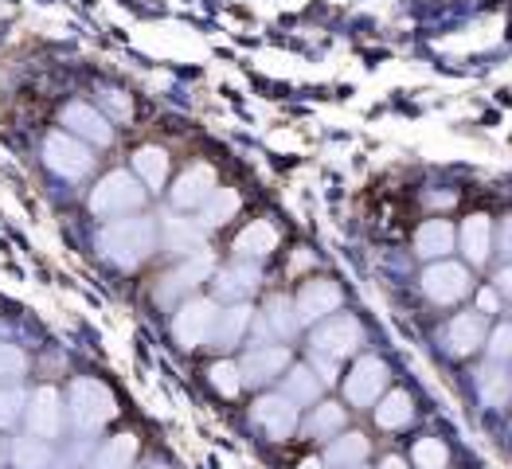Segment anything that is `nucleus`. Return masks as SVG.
I'll return each instance as SVG.
<instances>
[{"label": "nucleus", "instance_id": "obj_1", "mask_svg": "<svg viewBox=\"0 0 512 469\" xmlns=\"http://www.w3.org/2000/svg\"><path fill=\"white\" fill-rule=\"evenodd\" d=\"M98 251L106 262H114L118 270H133L157 251V223L145 215H129L114 219L110 227H102L98 235Z\"/></svg>", "mask_w": 512, "mask_h": 469}, {"label": "nucleus", "instance_id": "obj_2", "mask_svg": "<svg viewBox=\"0 0 512 469\" xmlns=\"http://www.w3.org/2000/svg\"><path fill=\"white\" fill-rule=\"evenodd\" d=\"M67 415L79 430H102L118 415V399L98 380H75L67 391Z\"/></svg>", "mask_w": 512, "mask_h": 469}, {"label": "nucleus", "instance_id": "obj_3", "mask_svg": "<svg viewBox=\"0 0 512 469\" xmlns=\"http://www.w3.org/2000/svg\"><path fill=\"white\" fill-rule=\"evenodd\" d=\"M145 204V188L137 176L129 172H110L98 180V188L90 192V212L102 215V219H122V215L137 212Z\"/></svg>", "mask_w": 512, "mask_h": 469}, {"label": "nucleus", "instance_id": "obj_4", "mask_svg": "<svg viewBox=\"0 0 512 469\" xmlns=\"http://www.w3.org/2000/svg\"><path fill=\"white\" fill-rule=\"evenodd\" d=\"M360 344H364V329H360V321H356L352 313H333V317H325V321L317 325V333H313V352H317V356H329V360L352 356Z\"/></svg>", "mask_w": 512, "mask_h": 469}, {"label": "nucleus", "instance_id": "obj_5", "mask_svg": "<svg viewBox=\"0 0 512 469\" xmlns=\"http://www.w3.org/2000/svg\"><path fill=\"white\" fill-rule=\"evenodd\" d=\"M43 161H47V169L55 172V176H63V180H83L90 165H94L90 149L79 137H71V133H51L43 141Z\"/></svg>", "mask_w": 512, "mask_h": 469}, {"label": "nucleus", "instance_id": "obj_6", "mask_svg": "<svg viewBox=\"0 0 512 469\" xmlns=\"http://www.w3.org/2000/svg\"><path fill=\"white\" fill-rule=\"evenodd\" d=\"M473 278L466 266L458 262H430L423 270V294H427L434 305H454V301L470 298Z\"/></svg>", "mask_w": 512, "mask_h": 469}, {"label": "nucleus", "instance_id": "obj_7", "mask_svg": "<svg viewBox=\"0 0 512 469\" xmlns=\"http://www.w3.org/2000/svg\"><path fill=\"white\" fill-rule=\"evenodd\" d=\"M215 301L208 298H192L184 301L172 317V337L184 344V348H204L208 337H212V325H215Z\"/></svg>", "mask_w": 512, "mask_h": 469}, {"label": "nucleus", "instance_id": "obj_8", "mask_svg": "<svg viewBox=\"0 0 512 469\" xmlns=\"http://www.w3.org/2000/svg\"><path fill=\"white\" fill-rule=\"evenodd\" d=\"M387 391V364L380 356H360L356 368L344 380V395L352 407H372L380 403V395Z\"/></svg>", "mask_w": 512, "mask_h": 469}, {"label": "nucleus", "instance_id": "obj_9", "mask_svg": "<svg viewBox=\"0 0 512 469\" xmlns=\"http://www.w3.org/2000/svg\"><path fill=\"white\" fill-rule=\"evenodd\" d=\"M341 309V286L329 278H313L301 286V294L294 298V317L298 325H317L325 317H333Z\"/></svg>", "mask_w": 512, "mask_h": 469}, {"label": "nucleus", "instance_id": "obj_10", "mask_svg": "<svg viewBox=\"0 0 512 469\" xmlns=\"http://www.w3.org/2000/svg\"><path fill=\"white\" fill-rule=\"evenodd\" d=\"M290 364V352L282 344H262V348H251L243 360H239V380L251 387L270 384L274 376H282Z\"/></svg>", "mask_w": 512, "mask_h": 469}, {"label": "nucleus", "instance_id": "obj_11", "mask_svg": "<svg viewBox=\"0 0 512 469\" xmlns=\"http://www.w3.org/2000/svg\"><path fill=\"white\" fill-rule=\"evenodd\" d=\"M24 419H28V434L32 438H55L59 427H63V399H59V391L55 387H40L32 399H28V407H24Z\"/></svg>", "mask_w": 512, "mask_h": 469}, {"label": "nucleus", "instance_id": "obj_12", "mask_svg": "<svg viewBox=\"0 0 512 469\" xmlns=\"http://www.w3.org/2000/svg\"><path fill=\"white\" fill-rule=\"evenodd\" d=\"M258 427L266 430L274 442H286L294 430H298V407L286 399V395H262L251 411Z\"/></svg>", "mask_w": 512, "mask_h": 469}, {"label": "nucleus", "instance_id": "obj_13", "mask_svg": "<svg viewBox=\"0 0 512 469\" xmlns=\"http://www.w3.org/2000/svg\"><path fill=\"white\" fill-rule=\"evenodd\" d=\"M212 192H215V169L212 165H192V169L180 172L176 184H172V208L192 212V208H200Z\"/></svg>", "mask_w": 512, "mask_h": 469}, {"label": "nucleus", "instance_id": "obj_14", "mask_svg": "<svg viewBox=\"0 0 512 469\" xmlns=\"http://www.w3.org/2000/svg\"><path fill=\"white\" fill-rule=\"evenodd\" d=\"M63 126H67L71 137L90 141V145H110V141H114V126H110L94 106H86V102L63 106Z\"/></svg>", "mask_w": 512, "mask_h": 469}, {"label": "nucleus", "instance_id": "obj_15", "mask_svg": "<svg viewBox=\"0 0 512 469\" xmlns=\"http://www.w3.org/2000/svg\"><path fill=\"white\" fill-rule=\"evenodd\" d=\"M212 255L208 251H200V255H192L188 262H180L172 274H165V282H161V290H157V298L161 301H172L180 298V294H188V290H196L200 282H208V274H212Z\"/></svg>", "mask_w": 512, "mask_h": 469}, {"label": "nucleus", "instance_id": "obj_16", "mask_svg": "<svg viewBox=\"0 0 512 469\" xmlns=\"http://www.w3.org/2000/svg\"><path fill=\"white\" fill-rule=\"evenodd\" d=\"M298 333V317H294V301L290 298H270L262 317H258V337L262 341H290Z\"/></svg>", "mask_w": 512, "mask_h": 469}, {"label": "nucleus", "instance_id": "obj_17", "mask_svg": "<svg viewBox=\"0 0 512 469\" xmlns=\"http://www.w3.org/2000/svg\"><path fill=\"white\" fill-rule=\"evenodd\" d=\"M485 344V317L481 313H458L450 325H446V348L454 356H470Z\"/></svg>", "mask_w": 512, "mask_h": 469}, {"label": "nucleus", "instance_id": "obj_18", "mask_svg": "<svg viewBox=\"0 0 512 469\" xmlns=\"http://www.w3.org/2000/svg\"><path fill=\"white\" fill-rule=\"evenodd\" d=\"M251 329V305H231V309H223V313H215V325H212V337L208 344L212 348H235V344L243 341V333Z\"/></svg>", "mask_w": 512, "mask_h": 469}, {"label": "nucleus", "instance_id": "obj_19", "mask_svg": "<svg viewBox=\"0 0 512 469\" xmlns=\"http://www.w3.org/2000/svg\"><path fill=\"white\" fill-rule=\"evenodd\" d=\"M458 243L470 258V266H485L489 255H493V223H489V215H470L462 223V231H458Z\"/></svg>", "mask_w": 512, "mask_h": 469}, {"label": "nucleus", "instance_id": "obj_20", "mask_svg": "<svg viewBox=\"0 0 512 469\" xmlns=\"http://www.w3.org/2000/svg\"><path fill=\"white\" fill-rule=\"evenodd\" d=\"M477 395H481L485 407H509V399H512V368L509 364L489 360V364L477 372Z\"/></svg>", "mask_w": 512, "mask_h": 469}, {"label": "nucleus", "instance_id": "obj_21", "mask_svg": "<svg viewBox=\"0 0 512 469\" xmlns=\"http://www.w3.org/2000/svg\"><path fill=\"white\" fill-rule=\"evenodd\" d=\"M274 247H278V231H274V223H266V219H255V223L235 239V255L243 258V262H258V258L274 255Z\"/></svg>", "mask_w": 512, "mask_h": 469}, {"label": "nucleus", "instance_id": "obj_22", "mask_svg": "<svg viewBox=\"0 0 512 469\" xmlns=\"http://www.w3.org/2000/svg\"><path fill=\"white\" fill-rule=\"evenodd\" d=\"M454 227L446 223V219H427L419 231H415V251H419V258H442L454 251Z\"/></svg>", "mask_w": 512, "mask_h": 469}, {"label": "nucleus", "instance_id": "obj_23", "mask_svg": "<svg viewBox=\"0 0 512 469\" xmlns=\"http://www.w3.org/2000/svg\"><path fill=\"white\" fill-rule=\"evenodd\" d=\"M258 286V266L255 262H235L215 278V294L227 301H243L247 294H255Z\"/></svg>", "mask_w": 512, "mask_h": 469}, {"label": "nucleus", "instance_id": "obj_24", "mask_svg": "<svg viewBox=\"0 0 512 469\" xmlns=\"http://www.w3.org/2000/svg\"><path fill=\"white\" fill-rule=\"evenodd\" d=\"M368 458V438L364 434H341L333 438V446L325 450L321 466L325 469H360Z\"/></svg>", "mask_w": 512, "mask_h": 469}, {"label": "nucleus", "instance_id": "obj_25", "mask_svg": "<svg viewBox=\"0 0 512 469\" xmlns=\"http://www.w3.org/2000/svg\"><path fill=\"white\" fill-rule=\"evenodd\" d=\"M415 419V399L407 391H384L380 395V407H376V423L384 430H403L407 423Z\"/></svg>", "mask_w": 512, "mask_h": 469}, {"label": "nucleus", "instance_id": "obj_26", "mask_svg": "<svg viewBox=\"0 0 512 469\" xmlns=\"http://www.w3.org/2000/svg\"><path fill=\"white\" fill-rule=\"evenodd\" d=\"M133 458H137V438L133 434H118L106 446H98V454L90 458L86 469H129Z\"/></svg>", "mask_w": 512, "mask_h": 469}, {"label": "nucleus", "instance_id": "obj_27", "mask_svg": "<svg viewBox=\"0 0 512 469\" xmlns=\"http://www.w3.org/2000/svg\"><path fill=\"white\" fill-rule=\"evenodd\" d=\"M133 172H137V180H141V184L161 188V184H165V176H169V153H165V149H157V145L137 149V153H133Z\"/></svg>", "mask_w": 512, "mask_h": 469}, {"label": "nucleus", "instance_id": "obj_28", "mask_svg": "<svg viewBox=\"0 0 512 469\" xmlns=\"http://www.w3.org/2000/svg\"><path fill=\"white\" fill-rule=\"evenodd\" d=\"M239 212V192L235 188H215L212 196L200 204V227H223Z\"/></svg>", "mask_w": 512, "mask_h": 469}, {"label": "nucleus", "instance_id": "obj_29", "mask_svg": "<svg viewBox=\"0 0 512 469\" xmlns=\"http://www.w3.org/2000/svg\"><path fill=\"white\" fill-rule=\"evenodd\" d=\"M165 247L176 255H200L204 247V227L188 223V219H169L165 223Z\"/></svg>", "mask_w": 512, "mask_h": 469}, {"label": "nucleus", "instance_id": "obj_30", "mask_svg": "<svg viewBox=\"0 0 512 469\" xmlns=\"http://www.w3.org/2000/svg\"><path fill=\"white\" fill-rule=\"evenodd\" d=\"M321 380L313 376V368H294L290 376H286V387H282V395L294 403V407H309V403H317L321 399Z\"/></svg>", "mask_w": 512, "mask_h": 469}, {"label": "nucleus", "instance_id": "obj_31", "mask_svg": "<svg viewBox=\"0 0 512 469\" xmlns=\"http://www.w3.org/2000/svg\"><path fill=\"white\" fill-rule=\"evenodd\" d=\"M341 427H344V407H337V403H317L313 415L305 419V434L309 438H333Z\"/></svg>", "mask_w": 512, "mask_h": 469}, {"label": "nucleus", "instance_id": "obj_32", "mask_svg": "<svg viewBox=\"0 0 512 469\" xmlns=\"http://www.w3.org/2000/svg\"><path fill=\"white\" fill-rule=\"evenodd\" d=\"M12 462L16 469H47L51 466V446L43 442V438H16V446H12Z\"/></svg>", "mask_w": 512, "mask_h": 469}, {"label": "nucleus", "instance_id": "obj_33", "mask_svg": "<svg viewBox=\"0 0 512 469\" xmlns=\"http://www.w3.org/2000/svg\"><path fill=\"white\" fill-rule=\"evenodd\" d=\"M411 458H415V466L419 469H446L450 450H446V442H442V438H419V442H415V450H411Z\"/></svg>", "mask_w": 512, "mask_h": 469}, {"label": "nucleus", "instance_id": "obj_34", "mask_svg": "<svg viewBox=\"0 0 512 469\" xmlns=\"http://www.w3.org/2000/svg\"><path fill=\"white\" fill-rule=\"evenodd\" d=\"M24 407H28V395L20 391V387H0V430H8L20 415H24Z\"/></svg>", "mask_w": 512, "mask_h": 469}, {"label": "nucleus", "instance_id": "obj_35", "mask_svg": "<svg viewBox=\"0 0 512 469\" xmlns=\"http://www.w3.org/2000/svg\"><path fill=\"white\" fill-rule=\"evenodd\" d=\"M24 368H28L24 352H20L16 344L0 341V384H16V380L24 376Z\"/></svg>", "mask_w": 512, "mask_h": 469}, {"label": "nucleus", "instance_id": "obj_36", "mask_svg": "<svg viewBox=\"0 0 512 469\" xmlns=\"http://www.w3.org/2000/svg\"><path fill=\"white\" fill-rule=\"evenodd\" d=\"M212 387L219 391V395H239L243 391V380H239V364H231V360H219V364H212Z\"/></svg>", "mask_w": 512, "mask_h": 469}, {"label": "nucleus", "instance_id": "obj_37", "mask_svg": "<svg viewBox=\"0 0 512 469\" xmlns=\"http://www.w3.org/2000/svg\"><path fill=\"white\" fill-rule=\"evenodd\" d=\"M489 360H497V364L512 360V325H497L489 333Z\"/></svg>", "mask_w": 512, "mask_h": 469}, {"label": "nucleus", "instance_id": "obj_38", "mask_svg": "<svg viewBox=\"0 0 512 469\" xmlns=\"http://www.w3.org/2000/svg\"><path fill=\"white\" fill-rule=\"evenodd\" d=\"M102 106H106L118 122H126L129 114H133V106H129V98L122 94V90H102Z\"/></svg>", "mask_w": 512, "mask_h": 469}, {"label": "nucleus", "instance_id": "obj_39", "mask_svg": "<svg viewBox=\"0 0 512 469\" xmlns=\"http://www.w3.org/2000/svg\"><path fill=\"white\" fill-rule=\"evenodd\" d=\"M313 376H317L321 384H333V380L341 376V360H329V356H317V352H313Z\"/></svg>", "mask_w": 512, "mask_h": 469}, {"label": "nucleus", "instance_id": "obj_40", "mask_svg": "<svg viewBox=\"0 0 512 469\" xmlns=\"http://www.w3.org/2000/svg\"><path fill=\"white\" fill-rule=\"evenodd\" d=\"M497 309H501V298H497V290H489V286H485V290L477 294V313H481V317H485V313L493 317Z\"/></svg>", "mask_w": 512, "mask_h": 469}, {"label": "nucleus", "instance_id": "obj_41", "mask_svg": "<svg viewBox=\"0 0 512 469\" xmlns=\"http://www.w3.org/2000/svg\"><path fill=\"white\" fill-rule=\"evenodd\" d=\"M497 247H501V255L512 262V215L501 223V235H497Z\"/></svg>", "mask_w": 512, "mask_h": 469}, {"label": "nucleus", "instance_id": "obj_42", "mask_svg": "<svg viewBox=\"0 0 512 469\" xmlns=\"http://www.w3.org/2000/svg\"><path fill=\"white\" fill-rule=\"evenodd\" d=\"M497 298H512V262L497 274Z\"/></svg>", "mask_w": 512, "mask_h": 469}, {"label": "nucleus", "instance_id": "obj_43", "mask_svg": "<svg viewBox=\"0 0 512 469\" xmlns=\"http://www.w3.org/2000/svg\"><path fill=\"white\" fill-rule=\"evenodd\" d=\"M427 204H434V208H446V204H454V192H434V196H427Z\"/></svg>", "mask_w": 512, "mask_h": 469}, {"label": "nucleus", "instance_id": "obj_44", "mask_svg": "<svg viewBox=\"0 0 512 469\" xmlns=\"http://www.w3.org/2000/svg\"><path fill=\"white\" fill-rule=\"evenodd\" d=\"M380 469H407V462H403V458H387Z\"/></svg>", "mask_w": 512, "mask_h": 469}, {"label": "nucleus", "instance_id": "obj_45", "mask_svg": "<svg viewBox=\"0 0 512 469\" xmlns=\"http://www.w3.org/2000/svg\"><path fill=\"white\" fill-rule=\"evenodd\" d=\"M298 469H325V466H321V462H317V458H305V462H301Z\"/></svg>", "mask_w": 512, "mask_h": 469}, {"label": "nucleus", "instance_id": "obj_46", "mask_svg": "<svg viewBox=\"0 0 512 469\" xmlns=\"http://www.w3.org/2000/svg\"><path fill=\"white\" fill-rule=\"evenodd\" d=\"M157 469H161V466H157Z\"/></svg>", "mask_w": 512, "mask_h": 469}]
</instances>
